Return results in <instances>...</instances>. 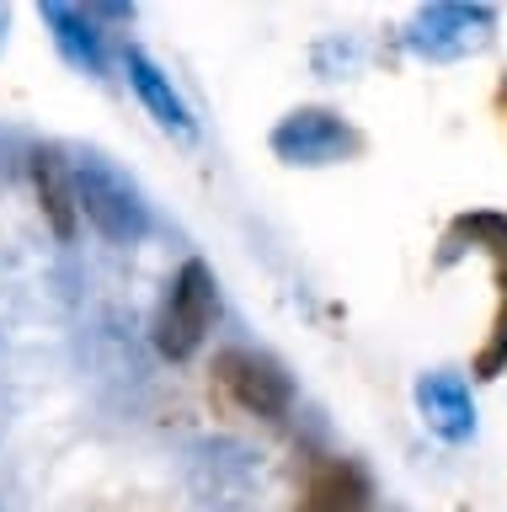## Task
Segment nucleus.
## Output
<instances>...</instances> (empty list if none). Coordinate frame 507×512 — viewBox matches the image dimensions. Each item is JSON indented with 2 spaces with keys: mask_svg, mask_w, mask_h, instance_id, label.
Segmentation results:
<instances>
[{
  "mask_svg": "<svg viewBox=\"0 0 507 512\" xmlns=\"http://www.w3.org/2000/svg\"><path fill=\"white\" fill-rule=\"evenodd\" d=\"M70 182H75V208L81 219L113 246H139L155 230L150 198L139 192V182L123 166H113L107 155L86 150L70 160Z\"/></svg>",
  "mask_w": 507,
  "mask_h": 512,
  "instance_id": "obj_1",
  "label": "nucleus"
},
{
  "mask_svg": "<svg viewBox=\"0 0 507 512\" xmlns=\"http://www.w3.org/2000/svg\"><path fill=\"white\" fill-rule=\"evenodd\" d=\"M219 315V283H214V267L203 262V256H187L177 267V278L166 283V299L161 310H155V352L171 363H187L193 352L203 347V336H209Z\"/></svg>",
  "mask_w": 507,
  "mask_h": 512,
  "instance_id": "obj_2",
  "label": "nucleus"
},
{
  "mask_svg": "<svg viewBox=\"0 0 507 512\" xmlns=\"http://www.w3.org/2000/svg\"><path fill=\"white\" fill-rule=\"evenodd\" d=\"M267 144H273V155L283 160V166H342V160L363 155V134L353 123L342 118V112L331 107H294L283 112V118L273 123V134H267Z\"/></svg>",
  "mask_w": 507,
  "mask_h": 512,
  "instance_id": "obj_3",
  "label": "nucleus"
},
{
  "mask_svg": "<svg viewBox=\"0 0 507 512\" xmlns=\"http://www.w3.org/2000/svg\"><path fill=\"white\" fill-rule=\"evenodd\" d=\"M214 379L225 384L235 406L262 422H283L294 411V374L262 347H225L214 358Z\"/></svg>",
  "mask_w": 507,
  "mask_h": 512,
  "instance_id": "obj_4",
  "label": "nucleus"
},
{
  "mask_svg": "<svg viewBox=\"0 0 507 512\" xmlns=\"http://www.w3.org/2000/svg\"><path fill=\"white\" fill-rule=\"evenodd\" d=\"M491 27H497V11L491 6H465V0H438V6H422L406 27V48L422 59H465L475 54Z\"/></svg>",
  "mask_w": 507,
  "mask_h": 512,
  "instance_id": "obj_5",
  "label": "nucleus"
},
{
  "mask_svg": "<svg viewBox=\"0 0 507 512\" xmlns=\"http://www.w3.org/2000/svg\"><path fill=\"white\" fill-rule=\"evenodd\" d=\"M411 395H417V411H422V422H427V432H433V438L454 443V448L475 438V400H470L465 374H454V368L417 374Z\"/></svg>",
  "mask_w": 507,
  "mask_h": 512,
  "instance_id": "obj_6",
  "label": "nucleus"
},
{
  "mask_svg": "<svg viewBox=\"0 0 507 512\" xmlns=\"http://www.w3.org/2000/svg\"><path fill=\"white\" fill-rule=\"evenodd\" d=\"M27 176H33L38 208L59 240L81 235V208H75V182H70V155L59 144H33L27 150Z\"/></svg>",
  "mask_w": 507,
  "mask_h": 512,
  "instance_id": "obj_7",
  "label": "nucleus"
},
{
  "mask_svg": "<svg viewBox=\"0 0 507 512\" xmlns=\"http://www.w3.org/2000/svg\"><path fill=\"white\" fill-rule=\"evenodd\" d=\"M38 16H43V27H49V38H54V48H59V59H65L70 70H81V75H91V80H102V75H107L102 32H97V22H91L81 6H65V0H43Z\"/></svg>",
  "mask_w": 507,
  "mask_h": 512,
  "instance_id": "obj_8",
  "label": "nucleus"
},
{
  "mask_svg": "<svg viewBox=\"0 0 507 512\" xmlns=\"http://www.w3.org/2000/svg\"><path fill=\"white\" fill-rule=\"evenodd\" d=\"M123 70H129V86H134V96L145 102V112L155 123L171 128V134H182V139L198 134V118L187 112V102L177 96V86H171V75L145 54V48H129V54H123Z\"/></svg>",
  "mask_w": 507,
  "mask_h": 512,
  "instance_id": "obj_9",
  "label": "nucleus"
},
{
  "mask_svg": "<svg viewBox=\"0 0 507 512\" xmlns=\"http://www.w3.org/2000/svg\"><path fill=\"white\" fill-rule=\"evenodd\" d=\"M374 480L358 459H326L305 486V512H369Z\"/></svg>",
  "mask_w": 507,
  "mask_h": 512,
  "instance_id": "obj_10",
  "label": "nucleus"
},
{
  "mask_svg": "<svg viewBox=\"0 0 507 512\" xmlns=\"http://www.w3.org/2000/svg\"><path fill=\"white\" fill-rule=\"evenodd\" d=\"M459 251H486L497 256V267L507 262V214L497 208H475V214H459L443 235V251H438V267H449Z\"/></svg>",
  "mask_w": 507,
  "mask_h": 512,
  "instance_id": "obj_11",
  "label": "nucleus"
},
{
  "mask_svg": "<svg viewBox=\"0 0 507 512\" xmlns=\"http://www.w3.org/2000/svg\"><path fill=\"white\" fill-rule=\"evenodd\" d=\"M507 374V262L497 267V315L481 352H475V379H502Z\"/></svg>",
  "mask_w": 507,
  "mask_h": 512,
  "instance_id": "obj_12",
  "label": "nucleus"
},
{
  "mask_svg": "<svg viewBox=\"0 0 507 512\" xmlns=\"http://www.w3.org/2000/svg\"><path fill=\"white\" fill-rule=\"evenodd\" d=\"M497 102H502V107H507V86H502V91H497Z\"/></svg>",
  "mask_w": 507,
  "mask_h": 512,
  "instance_id": "obj_13",
  "label": "nucleus"
}]
</instances>
